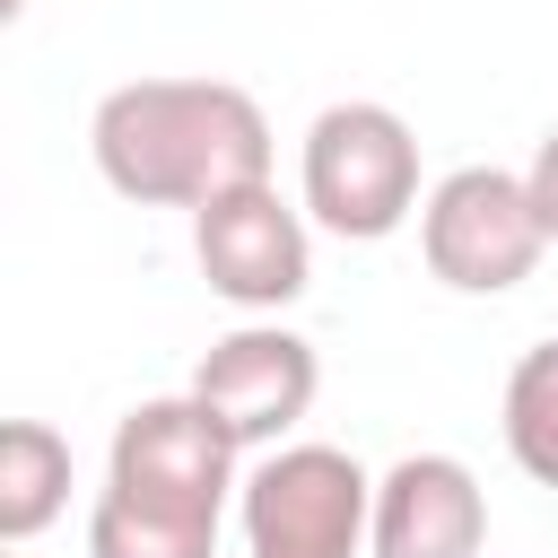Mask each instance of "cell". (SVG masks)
I'll return each mask as SVG.
<instances>
[{
    "label": "cell",
    "instance_id": "8fae6325",
    "mask_svg": "<svg viewBox=\"0 0 558 558\" xmlns=\"http://www.w3.org/2000/svg\"><path fill=\"white\" fill-rule=\"evenodd\" d=\"M87 558H218V532L148 514V506H131V497L105 488L96 514H87Z\"/></svg>",
    "mask_w": 558,
    "mask_h": 558
},
{
    "label": "cell",
    "instance_id": "7c38bea8",
    "mask_svg": "<svg viewBox=\"0 0 558 558\" xmlns=\"http://www.w3.org/2000/svg\"><path fill=\"white\" fill-rule=\"evenodd\" d=\"M523 183H532V209H541V227H549V244H558V122L541 131V148H532Z\"/></svg>",
    "mask_w": 558,
    "mask_h": 558
},
{
    "label": "cell",
    "instance_id": "5b68a950",
    "mask_svg": "<svg viewBox=\"0 0 558 558\" xmlns=\"http://www.w3.org/2000/svg\"><path fill=\"white\" fill-rule=\"evenodd\" d=\"M418 253L453 296H506L549 253V227L532 209V183L506 166H453L418 201Z\"/></svg>",
    "mask_w": 558,
    "mask_h": 558
},
{
    "label": "cell",
    "instance_id": "6da1fadb",
    "mask_svg": "<svg viewBox=\"0 0 558 558\" xmlns=\"http://www.w3.org/2000/svg\"><path fill=\"white\" fill-rule=\"evenodd\" d=\"M87 148L140 209H201L235 183H270V122L227 78H131L96 105Z\"/></svg>",
    "mask_w": 558,
    "mask_h": 558
},
{
    "label": "cell",
    "instance_id": "7a4b0ae2",
    "mask_svg": "<svg viewBox=\"0 0 558 558\" xmlns=\"http://www.w3.org/2000/svg\"><path fill=\"white\" fill-rule=\"evenodd\" d=\"M410 209H418V131L366 96L323 105L305 131V218L349 244H384Z\"/></svg>",
    "mask_w": 558,
    "mask_h": 558
},
{
    "label": "cell",
    "instance_id": "30bf717a",
    "mask_svg": "<svg viewBox=\"0 0 558 558\" xmlns=\"http://www.w3.org/2000/svg\"><path fill=\"white\" fill-rule=\"evenodd\" d=\"M506 453L541 488H558V340L523 349L514 375H506Z\"/></svg>",
    "mask_w": 558,
    "mask_h": 558
},
{
    "label": "cell",
    "instance_id": "ba28073f",
    "mask_svg": "<svg viewBox=\"0 0 558 558\" xmlns=\"http://www.w3.org/2000/svg\"><path fill=\"white\" fill-rule=\"evenodd\" d=\"M488 549V497L471 462L453 453H401L375 480L366 558H480Z\"/></svg>",
    "mask_w": 558,
    "mask_h": 558
},
{
    "label": "cell",
    "instance_id": "277c9868",
    "mask_svg": "<svg viewBox=\"0 0 558 558\" xmlns=\"http://www.w3.org/2000/svg\"><path fill=\"white\" fill-rule=\"evenodd\" d=\"M235 453H244V445L209 418V401L166 392V401L122 410L113 453H105V488L131 497V506H148V514H174V523L218 532L227 497L244 488V480H235Z\"/></svg>",
    "mask_w": 558,
    "mask_h": 558
},
{
    "label": "cell",
    "instance_id": "9c48e42d",
    "mask_svg": "<svg viewBox=\"0 0 558 558\" xmlns=\"http://www.w3.org/2000/svg\"><path fill=\"white\" fill-rule=\"evenodd\" d=\"M61 506H70V436L44 418H9L0 427V541L26 549Z\"/></svg>",
    "mask_w": 558,
    "mask_h": 558
},
{
    "label": "cell",
    "instance_id": "8992f818",
    "mask_svg": "<svg viewBox=\"0 0 558 558\" xmlns=\"http://www.w3.org/2000/svg\"><path fill=\"white\" fill-rule=\"evenodd\" d=\"M192 253H201V279L244 314H279L314 279L305 209H288L270 183H235V192L201 201L192 209Z\"/></svg>",
    "mask_w": 558,
    "mask_h": 558
},
{
    "label": "cell",
    "instance_id": "52a82bcc",
    "mask_svg": "<svg viewBox=\"0 0 558 558\" xmlns=\"http://www.w3.org/2000/svg\"><path fill=\"white\" fill-rule=\"evenodd\" d=\"M314 340H296L288 323H244L227 340H209V357L192 366V401H209V418L253 453H270L305 410H314Z\"/></svg>",
    "mask_w": 558,
    "mask_h": 558
},
{
    "label": "cell",
    "instance_id": "3957f363",
    "mask_svg": "<svg viewBox=\"0 0 558 558\" xmlns=\"http://www.w3.org/2000/svg\"><path fill=\"white\" fill-rule=\"evenodd\" d=\"M244 558H357L375 523V480L340 445H270L244 488Z\"/></svg>",
    "mask_w": 558,
    "mask_h": 558
}]
</instances>
